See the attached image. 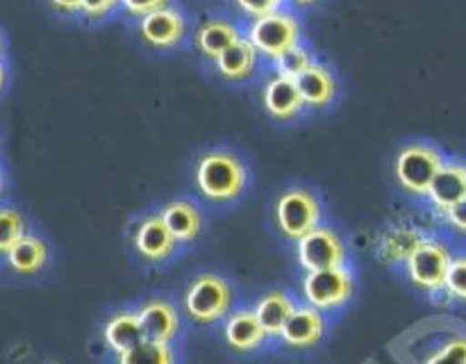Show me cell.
<instances>
[{
    "label": "cell",
    "instance_id": "1",
    "mask_svg": "<svg viewBox=\"0 0 466 364\" xmlns=\"http://www.w3.org/2000/svg\"><path fill=\"white\" fill-rule=\"evenodd\" d=\"M196 189L208 203H235L248 185L244 159L230 148H209L196 162Z\"/></svg>",
    "mask_w": 466,
    "mask_h": 364
},
{
    "label": "cell",
    "instance_id": "2",
    "mask_svg": "<svg viewBox=\"0 0 466 364\" xmlns=\"http://www.w3.org/2000/svg\"><path fill=\"white\" fill-rule=\"evenodd\" d=\"M235 289L218 273H198L187 285L182 309L196 326H214L230 314Z\"/></svg>",
    "mask_w": 466,
    "mask_h": 364
},
{
    "label": "cell",
    "instance_id": "3",
    "mask_svg": "<svg viewBox=\"0 0 466 364\" xmlns=\"http://www.w3.org/2000/svg\"><path fill=\"white\" fill-rule=\"evenodd\" d=\"M273 221L285 239L299 241L323 223V203L309 187L291 185L273 205Z\"/></svg>",
    "mask_w": 466,
    "mask_h": 364
},
{
    "label": "cell",
    "instance_id": "4",
    "mask_svg": "<svg viewBox=\"0 0 466 364\" xmlns=\"http://www.w3.org/2000/svg\"><path fill=\"white\" fill-rule=\"evenodd\" d=\"M244 36L255 46L259 57L276 62L282 53L303 44V23L291 9H278L267 16L250 18Z\"/></svg>",
    "mask_w": 466,
    "mask_h": 364
},
{
    "label": "cell",
    "instance_id": "5",
    "mask_svg": "<svg viewBox=\"0 0 466 364\" xmlns=\"http://www.w3.org/2000/svg\"><path fill=\"white\" fill-rule=\"evenodd\" d=\"M444 162L446 157L444 153H441L440 146L428 144V141H412V144H405L403 148L399 150V155H396V180H399L400 189L403 191L419 196V198H426L428 191H431L432 180H435L437 171H440Z\"/></svg>",
    "mask_w": 466,
    "mask_h": 364
},
{
    "label": "cell",
    "instance_id": "6",
    "mask_svg": "<svg viewBox=\"0 0 466 364\" xmlns=\"http://www.w3.org/2000/svg\"><path fill=\"white\" fill-rule=\"evenodd\" d=\"M453 250L437 237H423L405 259V273L417 289L426 294H440L446 289Z\"/></svg>",
    "mask_w": 466,
    "mask_h": 364
},
{
    "label": "cell",
    "instance_id": "7",
    "mask_svg": "<svg viewBox=\"0 0 466 364\" xmlns=\"http://www.w3.org/2000/svg\"><path fill=\"white\" fill-rule=\"evenodd\" d=\"M305 303L314 305L321 312H337L355 296V273L349 264L321 271H305L300 282Z\"/></svg>",
    "mask_w": 466,
    "mask_h": 364
},
{
    "label": "cell",
    "instance_id": "8",
    "mask_svg": "<svg viewBox=\"0 0 466 364\" xmlns=\"http://www.w3.org/2000/svg\"><path fill=\"white\" fill-rule=\"evenodd\" d=\"M296 258L303 271H321L349 264V246L330 226H319L296 241Z\"/></svg>",
    "mask_w": 466,
    "mask_h": 364
},
{
    "label": "cell",
    "instance_id": "9",
    "mask_svg": "<svg viewBox=\"0 0 466 364\" xmlns=\"http://www.w3.org/2000/svg\"><path fill=\"white\" fill-rule=\"evenodd\" d=\"M137 30H139V36L150 48L171 50L177 48L185 41L187 18L180 9L168 5V7L155 9V12L139 18L137 21Z\"/></svg>",
    "mask_w": 466,
    "mask_h": 364
},
{
    "label": "cell",
    "instance_id": "10",
    "mask_svg": "<svg viewBox=\"0 0 466 364\" xmlns=\"http://www.w3.org/2000/svg\"><path fill=\"white\" fill-rule=\"evenodd\" d=\"M132 244H135V250L139 253V258L153 264L171 259L176 255L177 246H180L176 237H173V232L168 230L167 223H164V218L159 217V212L148 214V217H144L137 223Z\"/></svg>",
    "mask_w": 466,
    "mask_h": 364
},
{
    "label": "cell",
    "instance_id": "11",
    "mask_svg": "<svg viewBox=\"0 0 466 364\" xmlns=\"http://www.w3.org/2000/svg\"><path fill=\"white\" fill-rule=\"evenodd\" d=\"M137 312H139L146 339L173 344L180 337L182 318L180 309L173 300L164 298V296H153V298H146L144 303L137 305Z\"/></svg>",
    "mask_w": 466,
    "mask_h": 364
},
{
    "label": "cell",
    "instance_id": "12",
    "mask_svg": "<svg viewBox=\"0 0 466 364\" xmlns=\"http://www.w3.org/2000/svg\"><path fill=\"white\" fill-rule=\"evenodd\" d=\"M326 312H321V309H317L309 303L296 305L294 314L287 321L280 339L289 349L308 350L321 344V339L326 337Z\"/></svg>",
    "mask_w": 466,
    "mask_h": 364
},
{
    "label": "cell",
    "instance_id": "13",
    "mask_svg": "<svg viewBox=\"0 0 466 364\" xmlns=\"http://www.w3.org/2000/svg\"><path fill=\"white\" fill-rule=\"evenodd\" d=\"M262 103L268 116L276 121H294L308 107L299 89V82L294 77L278 76V73L264 85Z\"/></svg>",
    "mask_w": 466,
    "mask_h": 364
},
{
    "label": "cell",
    "instance_id": "14",
    "mask_svg": "<svg viewBox=\"0 0 466 364\" xmlns=\"http://www.w3.org/2000/svg\"><path fill=\"white\" fill-rule=\"evenodd\" d=\"M223 337H226V344L237 353H253L262 349L264 341L268 339L253 308H239L228 314Z\"/></svg>",
    "mask_w": 466,
    "mask_h": 364
},
{
    "label": "cell",
    "instance_id": "15",
    "mask_svg": "<svg viewBox=\"0 0 466 364\" xmlns=\"http://www.w3.org/2000/svg\"><path fill=\"white\" fill-rule=\"evenodd\" d=\"M435 212L444 217L453 205L466 198V176H464V162L460 159H446L441 168L437 171L435 180H432L431 191L426 196Z\"/></svg>",
    "mask_w": 466,
    "mask_h": 364
},
{
    "label": "cell",
    "instance_id": "16",
    "mask_svg": "<svg viewBox=\"0 0 466 364\" xmlns=\"http://www.w3.org/2000/svg\"><path fill=\"white\" fill-rule=\"evenodd\" d=\"M241 36H244V30H241L235 21L223 16H214L200 23L198 30H196L194 35V46L205 59L214 62V59L221 57L230 46H235Z\"/></svg>",
    "mask_w": 466,
    "mask_h": 364
},
{
    "label": "cell",
    "instance_id": "17",
    "mask_svg": "<svg viewBox=\"0 0 466 364\" xmlns=\"http://www.w3.org/2000/svg\"><path fill=\"white\" fill-rule=\"evenodd\" d=\"M103 339L105 344H107V349L116 355L126 353V350H130L132 346L144 341L146 332H144V326H141V318H139V312H137V308L116 309L114 314H109L107 321L103 323Z\"/></svg>",
    "mask_w": 466,
    "mask_h": 364
},
{
    "label": "cell",
    "instance_id": "18",
    "mask_svg": "<svg viewBox=\"0 0 466 364\" xmlns=\"http://www.w3.org/2000/svg\"><path fill=\"white\" fill-rule=\"evenodd\" d=\"M159 217L164 218V223L173 232L177 244H191L203 232V212H200V207L194 200H168L159 209Z\"/></svg>",
    "mask_w": 466,
    "mask_h": 364
},
{
    "label": "cell",
    "instance_id": "19",
    "mask_svg": "<svg viewBox=\"0 0 466 364\" xmlns=\"http://www.w3.org/2000/svg\"><path fill=\"white\" fill-rule=\"evenodd\" d=\"M296 82H299V89L309 109H326L335 103L339 85L328 64L314 62Z\"/></svg>",
    "mask_w": 466,
    "mask_h": 364
},
{
    "label": "cell",
    "instance_id": "20",
    "mask_svg": "<svg viewBox=\"0 0 466 364\" xmlns=\"http://www.w3.org/2000/svg\"><path fill=\"white\" fill-rule=\"evenodd\" d=\"M296 305L299 303H296L291 294H287V291L282 289H271L264 291V294L255 300L253 309L255 314H258L262 328L267 330V335L271 337V339H280L282 330H285L287 321H289V317L294 314Z\"/></svg>",
    "mask_w": 466,
    "mask_h": 364
},
{
    "label": "cell",
    "instance_id": "21",
    "mask_svg": "<svg viewBox=\"0 0 466 364\" xmlns=\"http://www.w3.org/2000/svg\"><path fill=\"white\" fill-rule=\"evenodd\" d=\"M259 53L246 36H241L235 46L226 50L218 59H214L218 77L226 82H246L258 73Z\"/></svg>",
    "mask_w": 466,
    "mask_h": 364
},
{
    "label": "cell",
    "instance_id": "22",
    "mask_svg": "<svg viewBox=\"0 0 466 364\" xmlns=\"http://www.w3.org/2000/svg\"><path fill=\"white\" fill-rule=\"evenodd\" d=\"M50 259V246L44 237L27 232L16 246L7 253L5 262L16 276H36L46 268Z\"/></svg>",
    "mask_w": 466,
    "mask_h": 364
},
{
    "label": "cell",
    "instance_id": "23",
    "mask_svg": "<svg viewBox=\"0 0 466 364\" xmlns=\"http://www.w3.org/2000/svg\"><path fill=\"white\" fill-rule=\"evenodd\" d=\"M116 364H177V353L167 341L144 339L126 353L116 355Z\"/></svg>",
    "mask_w": 466,
    "mask_h": 364
},
{
    "label": "cell",
    "instance_id": "24",
    "mask_svg": "<svg viewBox=\"0 0 466 364\" xmlns=\"http://www.w3.org/2000/svg\"><path fill=\"white\" fill-rule=\"evenodd\" d=\"M27 235V221L21 209L0 203V258H7L9 250Z\"/></svg>",
    "mask_w": 466,
    "mask_h": 364
},
{
    "label": "cell",
    "instance_id": "25",
    "mask_svg": "<svg viewBox=\"0 0 466 364\" xmlns=\"http://www.w3.org/2000/svg\"><path fill=\"white\" fill-rule=\"evenodd\" d=\"M314 62H317V59H314L312 50H309L305 44H299V46H294V48L287 50V53H282L280 57L273 62V68H276L278 76L294 77V80H299V77L303 76V73L308 71Z\"/></svg>",
    "mask_w": 466,
    "mask_h": 364
},
{
    "label": "cell",
    "instance_id": "26",
    "mask_svg": "<svg viewBox=\"0 0 466 364\" xmlns=\"http://www.w3.org/2000/svg\"><path fill=\"white\" fill-rule=\"evenodd\" d=\"M426 364H466V335L446 339L435 353H431Z\"/></svg>",
    "mask_w": 466,
    "mask_h": 364
},
{
    "label": "cell",
    "instance_id": "27",
    "mask_svg": "<svg viewBox=\"0 0 466 364\" xmlns=\"http://www.w3.org/2000/svg\"><path fill=\"white\" fill-rule=\"evenodd\" d=\"M446 294L453 300L466 303V253L453 255L449 276H446Z\"/></svg>",
    "mask_w": 466,
    "mask_h": 364
},
{
    "label": "cell",
    "instance_id": "28",
    "mask_svg": "<svg viewBox=\"0 0 466 364\" xmlns=\"http://www.w3.org/2000/svg\"><path fill=\"white\" fill-rule=\"evenodd\" d=\"M116 9H121V0H82L80 14L91 23L105 21Z\"/></svg>",
    "mask_w": 466,
    "mask_h": 364
},
{
    "label": "cell",
    "instance_id": "29",
    "mask_svg": "<svg viewBox=\"0 0 466 364\" xmlns=\"http://www.w3.org/2000/svg\"><path fill=\"white\" fill-rule=\"evenodd\" d=\"M287 0H235L237 9L244 14L246 18H259L267 16V14L278 12V9L285 7Z\"/></svg>",
    "mask_w": 466,
    "mask_h": 364
},
{
    "label": "cell",
    "instance_id": "30",
    "mask_svg": "<svg viewBox=\"0 0 466 364\" xmlns=\"http://www.w3.org/2000/svg\"><path fill=\"white\" fill-rule=\"evenodd\" d=\"M171 0H121V9L127 14L130 18H144L146 14L155 12V9L168 7Z\"/></svg>",
    "mask_w": 466,
    "mask_h": 364
},
{
    "label": "cell",
    "instance_id": "31",
    "mask_svg": "<svg viewBox=\"0 0 466 364\" xmlns=\"http://www.w3.org/2000/svg\"><path fill=\"white\" fill-rule=\"evenodd\" d=\"M441 218H444L451 230H455L458 235H466V198L460 200L458 205H453Z\"/></svg>",
    "mask_w": 466,
    "mask_h": 364
},
{
    "label": "cell",
    "instance_id": "32",
    "mask_svg": "<svg viewBox=\"0 0 466 364\" xmlns=\"http://www.w3.org/2000/svg\"><path fill=\"white\" fill-rule=\"evenodd\" d=\"M53 5L55 12L66 14V16H73V14H80L82 0H48Z\"/></svg>",
    "mask_w": 466,
    "mask_h": 364
},
{
    "label": "cell",
    "instance_id": "33",
    "mask_svg": "<svg viewBox=\"0 0 466 364\" xmlns=\"http://www.w3.org/2000/svg\"><path fill=\"white\" fill-rule=\"evenodd\" d=\"M7 77H9V73H7V66H5L3 57H0V91H3L5 86H7Z\"/></svg>",
    "mask_w": 466,
    "mask_h": 364
},
{
    "label": "cell",
    "instance_id": "34",
    "mask_svg": "<svg viewBox=\"0 0 466 364\" xmlns=\"http://www.w3.org/2000/svg\"><path fill=\"white\" fill-rule=\"evenodd\" d=\"M291 5H294V7H299V9H305V7H312V5H317L319 0H289Z\"/></svg>",
    "mask_w": 466,
    "mask_h": 364
},
{
    "label": "cell",
    "instance_id": "35",
    "mask_svg": "<svg viewBox=\"0 0 466 364\" xmlns=\"http://www.w3.org/2000/svg\"><path fill=\"white\" fill-rule=\"evenodd\" d=\"M5 187H7V182H5V171H3V168H0V203H3Z\"/></svg>",
    "mask_w": 466,
    "mask_h": 364
},
{
    "label": "cell",
    "instance_id": "36",
    "mask_svg": "<svg viewBox=\"0 0 466 364\" xmlns=\"http://www.w3.org/2000/svg\"><path fill=\"white\" fill-rule=\"evenodd\" d=\"M3 53H5V35L0 32V57H3Z\"/></svg>",
    "mask_w": 466,
    "mask_h": 364
},
{
    "label": "cell",
    "instance_id": "37",
    "mask_svg": "<svg viewBox=\"0 0 466 364\" xmlns=\"http://www.w3.org/2000/svg\"><path fill=\"white\" fill-rule=\"evenodd\" d=\"M464 176H466V162H464Z\"/></svg>",
    "mask_w": 466,
    "mask_h": 364
}]
</instances>
